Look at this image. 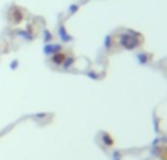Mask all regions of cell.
<instances>
[{
	"mask_svg": "<svg viewBox=\"0 0 167 160\" xmlns=\"http://www.w3.org/2000/svg\"><path fill=\"white\" fill-rule=\"evenodd\" d=\"M117 44L125 50H136L142 46V35L134 30H125L117 35Z\"/></svg>",
	"mask_w": 167,
	"mask_h": 160,
	"instance_id": "obj_1",
	"label": "cell"
},
{
	"mask_svg": "<svg viewBox=\"0 0 167 160\" xmlns=\"http://www.w3.org/2000/svg\"><path fill=\"white\" fill-rule=\"evenodd\" d=\"M8 19H9L10 24H13V25H19V24L25 19V15H24V12L18 8V6H13V8L9 10Z\"/></svg>",
	"mask_w": 167,
	"mask_h": 160,
	"instance_id": "obj_2",
	"label": "cell"
},
{
	"mask_svg": "<svg viewBox=\"0 0 167 160\" xmlns=\"http://www.w3.org/2000/svg\"><path fill=\"white\" fill-rule=\"evenodd\" d=\"M59 51H63V44L62 43H47L43 47V53L46 56H53L54 53H59Z\"/></svg>",
	"mask_w": 167,
	"mask_h": 160,
	"instance_id": "obj_3",
	"label": "cell"
},
{
	"mask_svg": "<svg viewBox=\"0 0 167 160\" xmlns=\"http://www.w3.org/2000/svg\"><path fill=\"white\" fill-rule=\"evenodd\" d=\"M57 35H59V38H60V41H62V44H67V43H72L73 41V37L70 35V34L67 33V30H66V26L63 25H59L57 28Z\"/></svg>",
	"mask_w": 167,
	"mask_h": 160,
	"instance_id": "obj_4",
	"label": "cell"
},
{
	"mask_svg": "<svg viewBox=\"0 0 167 160\" xmlns=\"http://www.w3.org/2000/svg\"><path fill=\"white\" fill-rule=\"evenodd\" d=\"M19 37V38H22L24 41H32L34 37H35V34H34L32 28L31 26H28V28H25V30H16V33H15Z\"/></svg>",
	"mask_w": 167,
	"mask_h": 160,
	"instance_id": "obj_5",
	"label": "cell"
},
{
	"mask_svg": "<svg viewBox=\"0 0 167 160\" xmlns=\"http://www.w3.org/2000/svg\"><path fill=\"white\" fill-rule=\"evenodd\" d=\"M66 51H59V53H54L53 56H50V62L53 65H56V66H62L63 65V62L66 59Z\"/></svg>",
	"mask_w": 167,
	"mask_h": 160,
	"instance_id": "obj_6",
	"label": "cell"
},
{
	"mask_svg": "<svg viewBox=\"0 0 167 160\" xmlns=\"http://www.w3.org/2000/svg\"><path fill=\"white\" fill-rule=\"evenodd\" d=\"M135 59H136V62L139 65H148L151 60V54L150 53H145V51H139V53L135 54Z\"/></svg>",
	"mask_w": 167,
	"mask_h": 160,
	"instance_id": "obj_7",
	"label": "cell"
},
{
	"mask_svg": "<svg viewBox=\"0 0 167 160\" xmlns=\"http://www.w3.org/2000/svg\"><path fill=\"white\" fill-rule=\"evenodd\" d=\"M75 65V56H72V54H67L66 59H65V62H63V65H62V68L65 69V71H69L70 68Z\"/></svg>",
	"mask_w": 167,
	"mask_h": 160,
	"instance_id": "obj_8",
	"label": "cell"
},
{
	"mask_svg": "<svg viewBox=\"0 0 167 160\" xmlns=\"http://www.w3.org/2000/svg\"><path fill=\"white\" fill-rule=\"evenodd\" d=\"M101 141L103 144L106 145V147H113V144H114V140H113V137L107 132H104V134L101 135Z\"/></svg>",
	"mask_w": 167,
	"mask_h": 160,
	"instance_id": "obj_9",
	"label": "cell"
},
{
	"mask_svg": "<svg viewBox=\"0 0 167 160\" xmlns=\"http://www.w3.org/2000/svg\"><path fill=\"white\" fill-rule=\"evenodd\" d=\"M43 41H44V44L53 43V34L49 30H43Z\"/></svg>",
	"mask_w": 167,
	"mask_h": 160,
	"instance_id": "obj_10",
	"label": "cell"
},
{
	"mask_svg": "<svg viewBox=\"0 0 167 160\" xmlns=\"http://www.w3.org/2000/svg\"><path fill=\"white\" fill-rule=\"evenodd\" d=\"M111 47H113V35L109 34V35L104 37V49H106V50H110Z\"/></svg>",
	"mask_w": 167,
	"mask_h": 160,
	"instance_id": "obj_11",
	"label": "cell"
},
{
	"mask_svg": "<svg viewBox=\"0 0 167 160\" xmlns=\"http://www.w3.org/2000/svg\"><path fill=\"white\" fill-rule=\"evenodd\" d=\"M78 10H79V5H76V3H75V5H70L69 9H67V15H69V16H72V15H75Z\"/></svg>",
	"mask_w": 167,
	"mask_h": 160,
	"instance_id": "obj_12",
	"label": "cell"
},
{
	"mask_svg": "<svg viewBox=\"0 0 167 160\" xmlns=\"http://www.w3.org/2000/svg\"><path fill=\"white\" fill-rule=\"evenodd\" d=\"M111 160H122V154H120L119 150H114L111 153Z\"/></svg>",
	"mask_w": 167,
	"mask_h": 160,
	"instance_id": "obj_13",
	"label": "cell"
},
{
	"mask_svg": "<svg viewBox=\"0 0 167 160\" xmlns=\"http://www.w3.org/2000/svg\"><path fill=\"white\" fill-rule=\"evenodd\" d=\"M85 75L90 76V78L94 79V81H97V79H98V74H95L94 71H88V72H85Z\"/></svg>",
	"mask_w": 167,
	"mask_h": 160,
	"instance_id": "obj_14",
	"label": "cell"
},
{
	"mask_svg": "<svg viewBox=\"0 0 167 160\" xmlns=\"http://www.w3.org/2000/svg\"><path fill=\"white\" fill-rule=\"evenodd\" d=\"M18 66H19V60H12L10 63H9V68L12 69V71H15V69H18Z\"/></svg>",
	"mask_w": 167,
	"mask_h": 160,
	"instance_id": "obj_15",
	"label": "cell"
},
{
	"mask_svg": "<svg viewBox=\"0 0 167 160\" xmlns=\"http://www.w3.org/2000/svg\"><path fill=\"white\" fill-rule=\"evenodd\" d=\"M158 144H160V140H158V138H155V140L152 141V145H158Z\"/></svg>",
	"mask_w": 167,
	"mask_h": 160,
	"instance_id": "obj_16",
	"label": "cell"
}]
</instances>
